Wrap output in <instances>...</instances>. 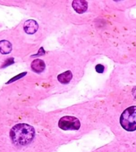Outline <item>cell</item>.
Returning a JSON list of instances; mask_svg holds the SVG:
<instances>
[{
	"mask_svg": "<svg viewBox=\"0 0 136 152\" xmlns=\"http://www.w3.org/2000/svg\"><path fill=\"white\" fill-rule=\"evenodd\" d=\"M120 124L127 132L136 130V106L127 108L120 117Z\"/></svg>",
	"mask_w": 136,
	"mask_h": 152,
	"instance_id": "2",
	"label": "cell"
},
{
	"mask_svg": "<svg viewBox=\"0 0 136 152\" xmlns=\"http://www.w3.org/2000/svg\"><path fill=\"white\" fill-rule=\"evenodd\" d=\"M12 50V45L9 41L1 40L0 41V53L3 54H7L11 52Z\"/></svg>",
	"mask_w": 136,
	"mask_h": 152,
	"instance_id": "8",
	"label": "cell"
},
{
	"mask_svg": "<svg viewBox=\"0 0 136 152\" xmlns=\"http://www.w3.org/2000/svg\"><path fill=\"white\" fill-rule=\"evenodd\" d=\"M31 67L33 71L36 73H41L45 70L46 64L42 60L36 59L31 62Z\"/></svg>",
	"mask_w": 136,
	"mask_h": 152,
	"instance_id": "6",
	"label": "cell"
},
{
	"mask_svg": "<svg viewBox=\"0 0 136 152\" xmlns=\"http://www.w3.org/2000/svg\"><path fill=\"white\" fill-rule=\"evenodd\" d=\"M23 28H24L25 32L28 34H33L37 32L38 24L35 20H29L25 22Z\"/></svg>",
	"mask_w": 136,
	"mask_h": 152,
	"instance_id": "5",
	"label": "cell"
},
{
	"mask_svg": "<svg viewBox=\"0 0 136 152\" xmlns=\"http://www.w3.org/2000/svg\"><path fill=\"white\" fill-rule=\"evenodd\" d=\"M133 95H134V96H135V97H136V87L133 88Z\"/></svg>",
	"mask_w": 136,
	"mask_h": 152,
	"instance_id": "11",
	"label": "cell"
},
{
	"mask_svg": "<svg viewBox=\"0 0 136 152\" xmlns=\"http://www.w3.org/2000/svg\"><path fill=\"white\" fill-rule=\"evenodd\" d=\"M34 136L35 129L27 124H17L10 131L12 140L17 145H25L30 143L33 140Z\"/></svg>",
	"mask_w": 136,
	"mask_h": 152,
	"instance_id": "1",
	"label": "cell"
},
{
	"mask_svg": "<svg viewBox=\"0 0 136 152\" xmlns=\"http://www.w3.org/2000/svg\"><path fill=\"white\" fill-rule=\"evenodd\" d=\"M26 73H27V72H23V74H22V75H18L17 77H14V79L12 80H10L9 83H11V82H12V81H14V80H17V79H18L17 78H21V77H23V76H24V75H26Z\"/></svg>",
	"mask_w": 136,
	"mask_h": 152,
	"instance_id": "10",
	"label": "cell"
},
{
	"mask_svg": "<svg viewBox=\"0 0 136 152\" xmlns=\"http://www.w3.org/2000/svg\"><path fill=\"white\" fill-rule=\"evenodd\" d=\"M72 7L78 14H83L87 11L88 3L83 0H75L72 3Z\"/></svg>",
	"mask_w": 136,
	"mask_h": 152,
	"instance_id": "4",
	"label": "cell"
},
{
	"mask_svg": "<svg viewBox=\"0 0 136 152\" xmlns=\"http://www.w3.org/2000/svg\"><path fill=\"white\" fill-rule=\"evenodd\" d=\"M72 73L70 70H67L57 76V80L61 84H68L72 78Z\"/></svg>",
	"mask_w": 136,
	"mask_h": 152,
	"instance_id": "7",
	"label": "cell"
},
{
	"mask_svg": "<svg viewBox=\"0 0 136 152\" xmlns=\"http://www.w3.org/2000/svg\"><path fill=\"white\" fill-rule=\"evenodd\" d=\"M104 69H104V66L101 64H98L95 66L96 71L98 72V73H103V71H104Z\"/></svg>",
	"mask_w": 136,
	"mask_h": 152,
	"instance_id": "9",
	"label": "cell"
},
{
	"mask_svg": "<svg viewBox=\"0 0 136 152\" xmlns=\"http://www.w3.org/2000/svg\"><path fill=\"white\" fill-rule=\"evenodd\" d=\"M58 125L63 130H77L80 128V121L77 118L72 116H65L59 119Z\"/></svg>",
	"mask_w": 136,
	"mask_h": 152,
	"instance_id": "3",
	"label": "cell"
}]
</instances>
